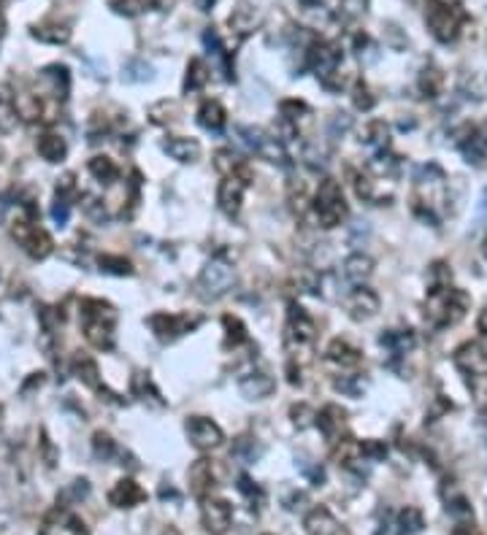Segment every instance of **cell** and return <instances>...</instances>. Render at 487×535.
<instances>
[{
	"mask_svg": "<svg viewBox=\"0 0 487 535\" xmlns=\"http://www.w3.org/2000/svg\"><path fill=\"white\" fill-rule=\"evenodd\" d=\"M382 344L390 346L396 354H403L406 349L415 346V335H412L409 330H403V333H387V335H382Z\"/></svg>",
	"mask_w": 487,
	"mask_h": 535,
	"instance_id": "ab89813d",
	"label": "cell"
},
{
	"mask_svg": "<svg viewBox=\"0 0 487 535\" xmlns=\"http://www.w3.org/2000/svg\"><path fill=\"white\" fill-rule=\"evenodd\" d=\"M239 136L241 141L255 152L258 157H263L265 162H274V165H287L290 157H287V149L282 146V138L279 136H271L260 127H252V124H239Z\"/></svg>",
	"mask_w": 487,
	"mask_h": 535,
	"instance_id": "5b68a950",
	"label": "cell"
},
{
	"mask_svg": "<svg viewBox=\"0 0 487 535\" xmlns=\"http://www.w3.org/2000/svg\"><path fill=\"white\" fill-rule=\"evenodd\" d=\"M98 262H101V271H106V273H117V276H130V273H133V265H130V259H125V257L103 254V257L98 259Z\"/></svg>",
	"mask_w": 487,
	"mask_h": 535,
	"instance_id": "74e56055",
	"label": "cell"
},
{
	"mask_svg": "<svg viewBox=\"0 0 487 535\" xmlns=\"http://www.w3.org/2000/svg\"><path fill=\"white\" fill-rule=\"evenodd\" d=\"M352 101H355V108H360V111H368L371 105H374V98H371V92H368V86L363 82H358L355 84V95H352Z\"/></svg>",
	"mask_w": 487,
	"mask_h": 535,
	"instance_id": "7dc6e473",
	"label": "cell"
},
{
	"mask_svg": "<svg viewBox=\"0 0 487 535\" xmlns=\"http://www.w3.org/2000/svg\"><path fill=\"white\" fill-rule=\"evenodd\" d=\"M422 530V514L417 508H403L398 517V535H415Z\"/></svg>",
	"mask_w": 487,
	"mask_h": 535,
	"instance_id": "d590c367",
	"label": "cell"
},
{
	"mask_svg": "<svg viewBox=\"0 0 487 535\" xmlns=\"http://www.w3.org/2000/svg\"><path fill=\"white\" fill-rule=\"evenodd\" d=\"M306 527H309L312 535H344L328 508H314L312 514L306 517Z\"/></svg>",
	"mask_w": 487,
	"mask_h": 535,
	"instance_id": "cb8c5ba5",
	"label": "cell"
},
{
	"mask_svg": "<svg viewBox=\"0 0 487 535\" xmlns=\"http://www.w3.org/2000/svg\"><path fill=\"white\" fill-rule=\"evenodd\" d=\"M239 389H241V395L246 400H263V397H268L277 389V381L265 370H252V373L239 379Z\"/></svg>",
	"mask_w": 487,
	"mask_h": 535,
	"instance_id": "2e32d148",
	"label": "cell"
},
{
	"mask_svg": "<svg viewBox=\"0 0 487 535\" xmlns=\"http://www.w3.org/2000/svg\"><path fill=\"white\" fill-rule=\"evenodd\" d=\"M92 446H95V457H98V460H108V457L117 451L114 441H111L106 432H95V438H92Z\"/></svg>",
	"mask_w": 487,
	"mask_h": 535,
	"instance_id": "ee69618b",
	"label": "cell"
},
{
	"mask_svg": "<svg viewBox=\"0 0 487 535\" xmlns=\"http://www.w3.org/2000/svg\"><path fill=\"white\" fill-rule=\"evenodd\" d=\"M217 0H195V6H198V11H211V6H214Z\"/></svg>",
	"mask_w": 487,
	"mask_h": 535,
	"instance_id": "91938a15",
	"label": "cell"
},
{
	"mask_svg": "<svg viewBox=\"0 0 487 535\" xmlns=\"http://www.w3.org/2000/svg\"><path fill=\"white\" fill-rule=\"evenodd\" d=\"M303 160H306V165H309L312 171H320V168H325V165H328V149H325V146H320V141L306 143V149H303Z\"/></svg>",
	"mask_w": 487,
	"mask_h": 535,
	"instance_id": "8d00e7d4",
	"label": "cell"
},
{
	"mask_svg": "<svg viewBox=\"0 0 487 535\" xmlns=\"http://www.w3.org/2000/svg\"><path fill=\"white\" fill-rule=\"evenodd\" d=\"M222 325H225V330H227V341H230L233 346L246 341V330H244V325L236 319V316H225Z\"/></svg>",
	"mask_w": 487,
	"mask_h": 535,
	"instance_id": "f6af8a7d",
	"label": "cell"
},
{
	"mask_svg": "<svg viewBox=\"0 0 487 535\" xmlns=\"http://www.w3.org/2000/svg\"><path fill=\"white\" fill-rule=\"evenodd\" d=\"M144 501H146V492H144L133 479H122V482L114 484V489L108 492V503L117 505V508H133V505H139V503Z\"/></svg>",
	"mask_w": 487,
	"mask_h": 535,
	"instance_id": "e0dca14e",
	"label": "cell"
},
{
	"mask_svg": "<svg viewBox=\"0 0 487 535\" xmlns=\"http://www.w3.org/2000/svg\"><path fill=\"white\" fill-rule=\"evenodd\" d=\"M214 482H217V476H214L211 460H195L190 468V484L195 489V495H206L214 486Z\"/></svg>",
	"mask_w": 487,
	"mask_h": 535,
	"instance_id": "603a6c76",
	"label": "cell"
},
{
	"mask_svg": "<svg viewBox=\"0 0 487 535\" xmlns=\"http://www.w3.org/2000/svg\"><path fill=\"white\" fill-rule=\"evenodd\" d=\"M482 211L487 214V190H485V195H482Z\"/></svg>",
	"mask_w": 487,
	"mask_h": 535,
	"instance_id": "94428289",
	"label": "cell"
},
{
	"mask_svg": "<svg viewBox=\"0 0 487 535\" xmlns=\"http://www.w3.org/2000/svg\"><path fill=\"white\" fill-rule=\"evenodd\" d=\"M214 165H217V168H220V171L227 176V173L239 171L244 162L236 155H233V149H220V152H217V162H214Z\"/></svg>",
	"mask_w": 487,
	"mask_h": 535,
	"instance_id": "7bdbcfd3",
	"label": "cell"
},
{
	"mask_svg": "<svg viewBox=\"0 0 487 535\" xmlns=\"http://www.w3.org/2000/svg\"><path fill=\"white\" fill-rule=\"evenodd\" d=\"M187 438H190V444L195 449L209 451V449H217L225 435L220 430V425H214L206 416H190V419H187Z\"/></svg>",
	"mask_w": 487,
	"mask_h": 535,
	"instance_id": "8fae6325",
	"label": "cell"
},
{
	"mask_svg": "<svg viewBox=\"0 0 487 535\" xmlns=\"http://www.w3.org/2000/svg\"><path fill=\"white\" fill-rule=\"evenodd\" d=\"M344 306H347V314L352 319H358V322H363V319H371L377 311H379V297L374 290H352L347 295V300H344Z\"/></svg>",
	"mask_w": 487,
	"mask_h": 535,
	"instance_id": "9a60e30c",
	"label": "cell"
},
{
	"mask_svg": "<svg viewBox=\"0 0 487 535\" xmlns=\"http://www.w3.org/2000/svg\"><path fill=\"white\" fill-rule=\"evenodd\" d=\"M258 22H260V17H258L255 6H252V3H246V0H241V3L233 8V14L227 17V25H230V30H236L239 35L252 33V30L258 27Z\"/></svg>",
	"mask_w": 487,
	"mask_h": 535,
	"instance_id": "44dd1931",
	"label": "cell"
},
{
	"mask_svg": "<svg viewBox=\"0 0 487 535\" xmlns=\"http://www.w3.org/2000/svg\"><path fill=\"white\" fill-rule=\"evenodd\" d=\"M417 86L425 98H438V92H441V86H444V73L436 68V65H425V68L419 70Z\"/></svg>",
	"mask_w": 487,
	"mask_h": 535,
	"instance_id": "f1b7e54d",
	"label": "cell"
},
{
	"mask_svg": "<svg viewBox=\"0 0 487 535\" xmlns=\"http://www.w3.org/2000/svg\"><path fill=\"white\" fill-rule=\"evenodd\" d=\"M233 278H236L233 265L222 257H214L211 262H206V268L201 271V276H198V290H201L203 297L214 300V297H222V295L233 287Z\"/></svg>",
	"mask_w": 487,
	"mask_h": 535,
	"instance_id": "52a82bcc",
	"label": "cell"
},
{
	"mask_svg": "<svg viewBox=\"0 0 487 535\" xmlns=\"http://www.w3.org/2000/svg\"><path fill=\"white\" fill-rule=\"evenodd\" d=\"M471 297L463 290L455 287H436L434 292L425 300V319L431 322V328H447L457 325L466 311H469Z\"/></svg>",
	"mask_w": 487,
	"mask_h": 535,
	"instance_id": "6da1fadb",
	"label": "cell"
},
{
	"mask_svg": "<svg viewBox=\"0 0 487 535\" xmlns=\"http://www.w3.org/2000/svg\"><path fill=\"white\" fill-rule=\"evenodd\" d=\"M209 82V68H206V63L203 60H190V65H187V79H184V92H195V89H203Z\"/></svg>",
	"mask_w": 487,
	"mask_h": 535,
	"instance_id": "836d02e7",
	"label": "cell"
},
{
	"mask_svg": "<svg viewBox=\"0 0 487 535\" xmlns=\"http://www.w3.org/2000/svg\"><path fill=\"white\" fill-rule=\"evenodd\" d=\"M339 63H341V49H339L336 44L317 41L312 49H309V65L317 70L320 82L325 86L331 84V76L339 73Z\"/></svg>",
	"mask_w": 487,
	"mask_h": 535,
	"instance_id": "30bf717a",
	"label": "cell"
},
{
	"mask_svg": "<svg viewBox=\"0 0 487 535\" xmlns=\"http://www.w3.org/2000/svg\"><path fill=\"white\" fill-rule=\"evenodd\" d=\"M201 325V316H190V314H152L149 316V328L155 330L160 341H174L179 335L190 333Z\"/></svg>",
	"mask_w": 487,
	"mask_h": 535,
	"instance_id": "9c48e42d",
	"label": "cell"
},
{
	"mask_svg": "<svg viewBox=\"0 0 487 535\" xmlns=\"http://www.w3.org/2000/svg\"><path fill=\"white\" fill-rule=\"evenodd\" d=\"M368 236H371V225H368V222H355L352 233H349V243L358 249V246H363V241Z\"/></svg>",
	"mask_w": 487,
	"mask_h": 535,
	"instance_id": "816d5d0a",
	"label": "cell"
},
{
	"mask_svg": "<svg viewBox=\"0 0 487 535\" xmlns=\"http://www.w3.org/2000/svg\"><path fill=\"white\" fill-rule=\"evenodd\" d=\"M387 138H390V127H387V122L374 120L365 124L363 141L371 146V149H387Z\"/></svg>",
	"mask_w": 487,
	"mask_h": 535,
	"instance_id": "d6a6232c",
	"label": "cell"
},
{
	"mask_svg": "<svg viewBox=\"0 0 487 535\" xmlns=\"http://www.w3.org/2000/svg\"><path fill=\"white\" fill-rule=\"evenodd\" d=\"M341 8L347 17H360L365 11V0H341Z\"/></svg>",
	"mask_w": 487,
	"mask_h": 535,
	"instance_id": "db71d44e",
	"label": "cell"
},
{
	"mask_svg": "<svg viewBox=\"0 0 487 535\" xmlns=\"http://www.w3.org/2000/svg\"><path fill=\"white\" fill-rule=\"evenodd\" d=\"M374 273V259L368 257V254H352V257L344 259V276L349 281H355V284H363L365 278Z\"/></svg>",
	"mask_w": 487,
	"mask_h": 535,
	"instance_id": "83f0119b",
	"label": "cell"
},
{
	"mask_svg": "<svg viewBox=\"0 0 487 535\" xmlns=\"http://www.w3.org/2000/svg\"><path fill=\"white\" fill-rule=\"evenodd\" d=\"M463 19H466V14L460 11V6H450V3H441V0H431V3H428V11H425L428 30H431L436 41H441V44H450V41L457 38Z\"/></svg>",
	"mask_w": 487,
	"mask_h": 535,
	"instance_id": "277c9868",
	"label": "cell"
},
{
	"mask_svg": "<svg viewBox=\"0 0 487 535\" xmlns=\"http://www.w3.org/2000/svg\"><path fill=\"white\" fill-rule=\"evenodd\" d=\"M301 3H303V6H317L320 0H301Z\"/></svg>",
	"mask_w": 487,
	"mask_h": 535,
	"instance_id": "6125c7cd",
	"label": "cell"
},
{
	"mask_svg": "<svg viewBox=\"0 0 487 535\" xmlns=\"http://www.w3.org/2000/svg\"><path fill=\"white\" fill-rule=\"evenodd\" d=\"M344 419H347V414H344L339 406H325V408L317 414V425H320V430L325 432V438L333 441V438L341 432V427H344Z\"/></svg>",
	"mask_w": 487,
	"mask_h": 535,
	"instance_id": "4316f807",
	"label": "cell"
},
{
	"mask_svg": "<svg viewBox=\"0 0 487 535\" xmlns=\"http://www.w3.org/2000/svg\"><path fill=\"white\" fill-rule=\"evenodd\" d=\"M360 454H363V457H371V460H379V457L387 454V446L379 444V441H363V444H360Z\"/></svg>",
	"mask_w": 487,
	"mask_h": 535,
	"instance_id": "f5cc1de1",
	"label": "cell"
},
{
	"mask_svg": "<svg viewBox=\"0 0 487 535\" xmlns=\"http://www.w3.org/2000/svg\"><path fill=\"white\" fill-rule=\"evenodd\" d=\"M198 122H201V127H203V130H209V133H220V130L225 127V122H227V111L222 108L220 101H203L201 108H198Z\"/></svg>",
	"mask_w": 487,
	"mask_h": 535,
	"instance_id": "7402d4cb",
	"label": "cell"
},
{
	"mask_svg": "<svg viewBox=\"0 0 487 535\" xmlns=\"http://www.w3.org/2000/svg\"><path fill=\"white\" fill-rule=\"evenodd\" d=\"M371 171L379 173V176H393V173L398 171V160H396V157H390V155L374 157V162H371Z\"/></svg>",
	"mask_w": 487,
	"mask_h": 535,
	"instance_id": "bcb514c9",
	"label": "cell"
},
{
	"mask_svg": "<svg viewBox=\"0 0 487 535\" xmlns=\"http://www.w3.org/2000/svg\"><path fill=\"white\" fill-rule=\"evenodd\" d=\"M325 354H328V363L336 365V368H341V370L358 368V365H360V352H358L352 344H347V341H341V338L331 341Z\"/></svg>",
	"mask_w": 487,
	"mask_h": 535,
	"instance_id": "ffe728a7",
	"label": "cell"
},
{
	"mask_svg": "<svg viewBox=\"0 0 487 535\" xmlns=\"http://www.w3.org/2000/svg\"><path fill=\"white\" fill-rule=\"evenodd\" d=\"M33 38L44 41V44H65V41L70 38V30H68V25H57V22H49V25H35Z\"/></svg>",
	"mask_w": 487,
	"mask_h": 535,
	"instance_id": "4dcf8cb0",
	"label": "cell"
},
{
	"mask_svg": "<svg viewBox=\"0 0 487 535\" xmlns=\"http://www.w3.org/2000/svg\"><path fill=\"white\" fill-rule=\"evenodd\" d=\"M455 365L469 373V376H476V379H485L487 376V349L476 341H469V344L457 346L455 349Z\"/></svg>",
	"mask_w": 487,
	"mask_h": 535,
	"instance_id": "7c38bea8",
	"label": "cell"
},
{
	"mask_svg": "<svg viewBox=\"0 0 487 535\" xmlns=\"http://www.w3.org/2000/svg\"><path fill=\"white\" fill-rule=\"evenodd\" d=\"M476 330L482 333V335H487V306L482 311H479V319H476Z\"/></svg>",
	"mask_w": 487,
	"mask_h": 535,
	"instance_id": "680465c9",
	"label": "cell"
},
{
	"mask_svg": "<svg viewBox=\"0 0 487 535\" xmlns=\"http://www.w3.org/2000/svg\"><path fill=\"white\" fill-rule=\"evenodd\" d=\"M341 395H349V397H360L365 392V381L358 379V376H341V379H336L333 384Z\"/></svg>",
	"mask_w": 487,
	"mask_h": 535,
	"instance_id": "60d3db41",
	"label": "cell"
},
{
	"mask_svg": "<svg viewBox=\"0 0 487 535\" xmlns=\"http://www.w3.org/2000/svg\"><path fill=\"white\" fill-rule=\"evenodd\" d=\"M298 114H309V105L301 101H284L282 103V117L284 120H298Z\"/></svg>",
	"mask_w": 487,
	"mask_h": 535,
	"instance_id": "f907efd6",
	"label": "cell"
},
{
	"mask_svg": "<svg viewBox=\"0 0 487 535\" xmlns=\"http://www.w3.org/2000/svg\"><path fill=\"white\" fill-rule=\"evenodd\" d=\"M84 211H87V214H89V217H92V219H101V222H103V219H106L103 203H98L95 198H87V200H84Z\"/></svg>",
	"mask_w": 487,
	"mask_h": 535,
	"instance_id": "11a10c76",
	"label": "cell"
},
{
	"mask_svg": "<svg viewBox=\"0 0 487 535\" xmlns=\"http://www.w3.org/2000/svg\"><path fill=\"white\" fill-rule=\"evenodd\" d=\"M38 155L44 157L46 162H60L63 157L68 155V143L63 136H54V133H44L41 138H38Z\"/></svg>",
	"mask_w": 487,
	"mask_h": 535,
	"instance_id": "484cf974",
	"label": "cell"
},
{
	"mask_svg": "<svg viewBox=\"0 0 487 535\" xmlns=\"http://www.w3.org/2000/svg\"><path fill=\"white\" fill-rule=\"evenodd\" d=\"M114 322H117V311L111 309L103 300H84L82 303V328L84 338L95 349H111L114 346Z\"/></svg>",
	"mask_w": 487,
	"mask_h": 535,
	"instance_id": "7a4b0ae2",
	"label": "cell"
},
{
	"mask_svg": "<svg viewBox=\"0 0 487 535\" xmlns=\"http://www.w3.org/2000/svg\"><path fill=\"white\" fill-rule=\"evenodd\" d=\"M68 217H70L68 200H65V198H57V200H54V206H52V219H54V225L65 227V225H68Z\"/></svg>",
	"mask_w": 487,
	"mask_h": 535,
	"instance_id": "681fc988",
	"label": "cell"
},
{
	"mask_svg": "<svg viewBox=\"0 0 487 535\" xmlns=\"http://www.w3.org/2000/svg\"><path fill=\"white\" fill-rule=\"evenodd\" d=\"M233 522V508L225 501H206L203 503V524L209 533H225Z\"/></svg>",
	"mask_w": 487,
	"mask_h": 535,
	"instance_id": "ac0fdd59",
	"label": "cell"
},
{
	"mask_svg": "<svg viewBox=\"0 0 487 535\" xmlns=\"http://www.w3.org/2000/svg\"><path fill=\"white\" fill-rule=\"evenodd\" d=\"M125 82H149L152 79V65H146L144 60H130L125 65V73H122Z\"/></svg>",
	"mask_w": 487,
	"mask_h": 535,
	"instance_id": "f35d334b",
	"label": "cell"
},
{
	"mask_svg": "<svg viewBox=\"0 0 487 535\" xmlns=\"http://www.w3.org/2000/svg\"><path fill=\"white\" fill-rule=\"evenodd\" d=\"M249 179H252V173H249V168H246V165H241L239 171L227 173L225 179H222V184H220V192H217V203H220V208L225 211L227 217H236V214L241 211L244 190H246Z\"/></svg>",
	"mask_w": 487,
	"mask_h": 535,
	"instance_id": "ba28073f",
	"label": "cell"
},
{
	"mask_svg": "<svg viewBox=\"0 0 487 535\" xmlns=\"http://www.w3.org/2000/svg\"><path fill=\"white\" fill-rule=\"evenodd\" d=\"M38 535H89V533L87 527H84V522L76 514H70L65 508H57V511H52L49 517L44 519Z\"/></svg>",
	"mask_w": 487,
	"mask_h": 535,
	"instance_id": "4fadbf2b",
	"label": "cell"
},
{
	"mask_svg": "<svg viewBox=\"0 0 487 535\" xmlns=\"http://www.w3.org/2000/svg\"><path fill=\"white\" fill-rule=\"evenodd\" d=\"M76 373H79V379H84V384L95 387V389H101V381H98V365L92 363V360H76Z\"/></svg>",
	"mask_w": 487,
	"mask_h": 535,
	"instance_id": "b9f144b4",
	"label": "cell"
},
{
	"mask_svg": "<svg viewBox=\"0 0 487 535\" xmlns=\"http://www.w3.org/2000/svg\"><path fill=\"white\" fill-rule=\"evenodd\" d=\"M14 103H17L19 117L27 122L41 120V114H44V103L38 101V95H33V92H19L17 98H14Z\"/></svg>",
	"mask_w": 487,
	"mask_h": 535,
	"instance_id": "1f68e13d",
	"label": "cell"
},
{
	"mask_svg": "<svg viewBox=\"0 0 487 535\" xmlns=\"http://www.w3.org/2000/svg\"><path fill=\"white\" fill-rule=\"evenodd\" d=\"M482 252H485V257H487V236H485V243H482Z\"/></svg>",
	"mask_w": 487,
	"mask_h": 535,
	"instance_id": "be15d7a7",
	"label": "cell"
},
{
	"mask_svg": "<svg viewBox=\"0 0 487 535\" xmlns=\"http://www.w3.org/2000/svg\"><path fill=\"white\" fill-rule=\"evenodd\" d=\"M41 446H44V454H46V465H54V446L49 444V438H46V432L41 435Z\"/></svg>",
	"mask_w": 487,
	"mask_h": 535,
	"instance_id": "6f0895ef",
	"label": "cell"
},
{
	"mask_svg": "<svg viewBox=\"0 0 487 535\" xmlns=\"http://www.w3.org/2000/svg\"><path fill=\"white\" fill-rule=\"evenodd\" d=\"M317 335V328L314 322L306 316V311L301 306H290V322H287V344H298V346H309Z\"/></svg>",
	"mask_w": 487,
	"mask_h": 535,
	"instance_id": "5bb4252c",
	"label": "cell"
},
{
	"mask_svg": "<svg viewBox=\"0 0 487 535\" xmlns=\"http://www.w3.org/2000/svg\"><path fill=\"white\" fill-rule=\"evenodd\" d=\"M349 127H352V117L349 114H336L331 117V124H328V133H331L333 138H339V136H344Z\"/></svg>",
	"mask_w": 487,
	"mask_h": 535,
	"instance_id": "c3c4849f",
	"label": "cell"
},
{
	"mask_svg": "<svg viewBox=\"0 0 487 535\" xmlns=\"http://www.w3.org/2000/svg\"><path fill=\"white\" fill-rule=\"evenodd\" d=\"M41 82H46V84L52 86L54 98H60V101L68 98L70 76H68V68H65V65H49V68H44L41 70Z\"/></svg>",
	"mask_w": 487,
	"mask_h": 535,
	"instance_id": "d4e9b609",
	"label": "cell"
},
{
	"mask_svg": "<svg viewBox=\"0 0 487 535\" xmlns=\"http://www.w3.org/2000/svg\"><path fill=\"white\" fill-rule=\"evenodd\" d=\"M68 495L73 498V501H82V498H87V495H89V484L84 482V479L73 482V484L68 486Z\"/></svg>",
	"mask_w": 487,
	"mask_h": 535,
	"instance_id": "9f6ffc18",
	"label": "cell"
},
{
	"mask_svg": "<svg viewBox=\"0 0 487 535\" xmlns=\"http://www.w3.org/2000/svg\"><path fill=\"white\" fill-rule=\"evenodd\" d=\"M163 152L176 162H195L201 157V143L195 138H184V136H168L163 141Z\"/></svg>",
	"mask_w": 487,
	"mask_h": 535,
	"instance_id": "d6986e66",
	"label": "cell"
},
{
	"mask_svg": "<svg viewBox=\"0 0 487 535\" xmlns=\"http://www.w3.org/2000/svg\"><path fill=\"white\" fill-rule=\"evenodd\" d=\"M89 173H92L98 181L111 184V181L120 176V168H117L114 160H108V157H92V160H89Z\"/></svg>",
	"mask_w": 487,
	"mask_h": 535,
	"instance_id": "e575fe53",
	"label": "cell"
},
{
	"mask_svg": "<svg viewBox=\"0 0 487 535\" xmlns=\"http://www.w3.org/2000/svg\"><path fill=\"white\" fill-rule=\"evenodd\" d=\"M314 214H317L320 227H325V230L341 225L347 219V203H344V195H341V184L336 179H322L320 181L317 195H314Z\"/></svg>",
	"mask_w": 487,
	"mask_h": 535,
	"instance_id": "3957f363",
	"label": "cell"
},
{
	"mask_svg": "<svg viewBox=\"0 0 487 535\" xmlns=\"http://www.w3.org/2000/svg\"><path fill=\"white\" fill-rule=\"evenodd\" d=\"M11 236H14V241L35 259H44L52 254V238L46 236V230H41V227L35 225L30 217H19L17 222L11 225Z\"/></svg>",
	"mask_w": 487,
	"mask_h": 535,
	"instance_id": "8992f818",
	"label": "cell"
},
{
	"mask_svg": "<svg viewBox=\"0 0 487 535\" xmlns=\"http://www.w3.org/2000/svg\"><path fill=\"white\" fill-rule=\"evenodd\" d=\"M19 124V111H17V103H14V98L8 95V92H0V133H14Z\"/></svg>",
	"mask_w": 487,
	"mask_h": 535,
	"instance_id": "f546056e",
	"label": "cell"
}]
</instances>
